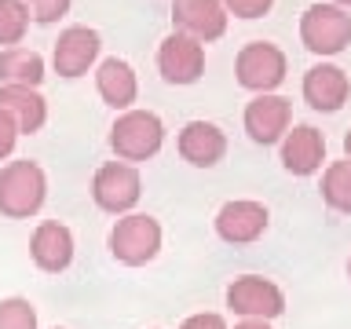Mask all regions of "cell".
Returning <instances> with one entry per match:
<instances>
[{
    "instance_id": "28",
    "label": "cell",
    "mask_w": 351,
    "mask_h": 329,
    "mask_svg": "<svg viewBox=\"0 0 351 329\" xmlns=\"http://www.w3.org/2000/svg\"><path fill=\"white\" fill-rule=\"evenodd\" d=\"M344 154H348V161H351V128H348V136H344Z\"/></svg>"
},
{
    "instance_id": "23",
    "label": "cell",
    "mask_w": 351,
    "mask_h": 329,
    "mask_svg": "<svg viewBox=\"0 0 351 329\" xmlns=\"http://www.w3.org/2000/svg\"><path fill=\"white\" fill-rule=\"evenodd\" d=\"M22 4L29 8L33 22H40V26H55L62 15H70L73 0H22Z\"/></svg>"
},
{
    "instance_id": "26",
    "label": "cell",
    "mask_w": 351,
    "mask_h": 329,
    "mask_svg": "<svg viewBox=\"0 0 351 329\" xmlns=\"http://www.w3.org/2000/svg\"><path fill=\"white\" fill-rule=\"evenodd\" d=\"M180 329H227V322H223V315H216V311H202V315L183 318Z\"/></svg>"
},
{
    "instance_id": "20",
    "label": "cell",
    "mask_w": 351,
    "mask_h": 329,
    "mask_svg": "<svg viewBox=\"0 0 351 329\" xmlns=\"http://www.w3.org/2000/svg\"><path fill=\"white\" fill-rule=\"evenodd\" d=\"M322 202L333 212H351V161H333L322 175Z\"/></svg>"
},
{
    "instance_id": "11",
    "label": "cell",
    "mask_w": 351,
    "mask_h": 329,
    "mask_svg": "<svg viewBox=\"0 0 351 329\" xmlns=\"http://www.w3.org/2000/svg\"><path fill=\"white\" fill-rule=\"evenodd\" d=\"M227 11L219 0H172V26L176 33L197 44H213L227 33Z\"/></svg>"
},
{
    "instance_id": "13",
    "label": "cell",
    "mask_w": 351,
    "mask_h": 329,
    "mask_svg": "<svg viewBox=\"0 0 351 329\" xmlns=\"http://www.w3.org/2000/svg\"><path fill=\"white\" fill-rule=\"evenodd\" d=\"M73 230L55 219H44L29 234V260L44 274H62L73 263Z\"/></svg>"
},
{
    "instance_id": "24",
    "label": "cell",
    "mask_w": 351,
    "mask_h": 329,
    "mask_svg": "<svg viewBox=\"0 0 351 329\" xmlns=\"http://www.w3.org/2000/svg\"><path fill=\"white\" fill-rule=\"evenodd\" d=\"M227 15H238V19H263L267 11L274 8V0H219Z\"/></svg>"
},
{
    "instance_id": "16",
    "label": "cell",
    "mask_w": 351,
    "mask_h": 329,
    "mask_svg": "<svg viewBox=\"0 0 351 329\" xmlns=\"http://www.w3.org/2000/svg\"><path fill=\"white\" fill-rule=\"evenodd\" d=\"M326 161V136L315 125H296L282 136V164L289 175H315Z\"/></svg>"
},
{
    "instance_id": "4",
    "label": "cell",
    "mask_w": 351,
    "mask_h": 329,
    "mask_svg": "<svg viewBox=\"0 0 351 329\" xmlns=\"http://www.w3.org/2000/svg\"><path fill=\"white\" fill-rule=\"evenodd\" d=\"M143 197V175L136 164H125V161H106L99 164L95 175H92V202L110 216H125V212H136Z\"/></svg>"
},
{
    "instance_id": "3",
    "label": "cell",
    "mask_w": 351,
    "mask_h": 329,
    "mask_svg": "<svg viewBox=\"0 0 351 329\" xmlns=\"http://www.w3.org/2000/svg\"><path fill=\"white\" fill-rule=\"evenodd\" d=\"M110 252L125 267H147L161 252V223L147 212H125L110 227Z\"/></svg>"
},
{
    "instance_id": "22",
    "label": "cell",
    "mask_w": 351,
    "mask_h": 329,
    "mask_svg": "<svg viewBox=\"0 0 351 329\" xmlns=\"http://www.w3.org/2000/svg\"><path fill=\"white\" fill-rule=\"evenodd\" d=\"M0 329H37V311L26 296H4L0 300Z\"/></svg>"
},
{
    "instance_id": "9",
    "label": "cell",
    "mask_w": 351,
    "mask_h": 329,
    "mask_svg": "<svg viewBox=\"0 0 351 329\" xmlns=\"http://www.w3.org/2000/svg\"><path fill=\"white\" fill-rule=\"evenodd\" d=\"M154 66H158L161 81L169 84H197L205 77V44L183 37V33H169L154 51Z\"/></svg>"
},
{
    "instance_id": "6",
    "label": "cell",
    "mask_w": 351,
    "mask_h": 329,
    "mask_svg": "<svg viewBox=\"0 0 351 329\" xmlns=\"http://www.w3.org/2000/svg\"><path fill=\"white\" fill-rule=\"evenodd\" d=\"M300 40L315 55H340L351 44V15L337 4H311L300 15Z\"/></svg>"
},
{
    "instance_id": "14",
    "label": "cell",
    "mask_w": 351,
    "mask_h": 329,
    "mask_svg": "<svg viewBox=\"0 0 351 329\" xmlns=\"http://www.w3.org/2000/svg\"><path fill=\"white\" fill-rule=\"evenodd\" d=\"M176 150L186 164L194 169H213L216 161H223L227 154V136L223 128L213 125V121H186L176 136Z\"/></svg>"
},
{
    "instance_id": "19",
    "label": "cell",
    "mask_w": 351,
    "mask_h": 329,
    "mask_svg": "<svg viewBox=\"0 0 351 329\" xmlns=\"http://www.w3.org/2000/svg\"><path fill=\"white\" fill-rule=\"evenodd\" d=\"M0 84L40 88L44 84V59L29 48H0Z\"/></svg>"
},
{
    "instance_id": "17",
    "label": "cell",
    "mask_w": 351,
    "mask_h": 329,
    "mask_svg": "<svg viewBox=\"0 0 351 329\" xmlns=\"http://www.w3.org/2000/svg\"><path fill=\"white\" fill-rule=\"evenodd\" d=\"M95 92L106 106L132 110V103H136V95H139V77L125 59L106 55L103 62H95Z\"/></svg>"
},
{
    "instance_id": "18",
    "label": "cell",
    "mask_w": 351,
    "mask_h": 329,
    "mask_svg": "<svg viewBox=\"0 0 351 329\" xmlns=\"http://www.w3.org/2000/svg\"><path fill=\"white\" fill-rule=\"evenodd\" d=\"M0 110L19 125V136H33L48 121V103L37 88H19V84H0Z\"/></svg>"
},
{
    "instance_id": "7",
    "label": "cell",
    "mask_w": 351,
    "mask_h": 329,
    "mask_svg": "<svg viewBox=\"0 0 351 329\" xmlns=\"http://www.w3.org/2000/svg\"><path fill=\"white\" fill-rule=\"evenodd\" d=\"M99 51H103V37L92 29V26H66L59 37H55V48H51V70L66 77V81H77L84 77L88 70H95L99 62Z\"/></svg>"
},
{
    "instance_id": "2",
    "label": "cell",
    "mask_w": 351,
    "mask_h": 329,
    "mask_svg": "<svg viewBox=\"0 0 351 329\" xmlns=\"http://www.w3.org/2000/svg\"><path fill=\"white\" fill-rule=\"evenodd\" d=\"M165 147V125L150 110H125L114 125H110V150L117 154L125 164L150 161L154 154Z\"/></svg>"
},
{
    "instance_id": "30",
    "label": "cell",
    "mask_w": 351,
    "mask_h": 329,
    "mask_svg": "<svg viewBox=\"0 0 351 329\" xmlns=\"http://www.w3.org/2000/svg\"><path fill=\"white\" fill-rule=\"evenodd\" d=\"M348 278H351V260H348Z\"/></svg>"
},
{
    "instance_id": "29",
    "label": "cell",
    "mask_w": 351,
    "mask_h": 329,
    "mask_svg": "<svg viewBox=\"0 0 351 329\" xmlns=\"http://www.w3.org/2000/svg\"><path fill=\"white\" fill-rule=\"evenodd\" d=\"M333 4H337V8H344V11H348V8H351V0H333Z\"/></svg>"
},
{
    "instance_id": "12",
    "label": "cell",
    "mask_w": 351,
    "mask_h": 329,
    "mask_svg": "<svg viewBox=\"0 0 351 329\" xmlns=\"http://www.w3.org/2000/svg\"><path fill=\"white\" fill-rule=\"evenodd\" d=\"M293 121V103L285 95H256L241 114V125H245V136L260 147H274L285 132H289Z\"/></svg>"
},
{
    "instance_id": "10",
    "label": "cell",
    "mask_w": 351,
    "mask_h": 329,
    "mask_svg": "<svg viewBox=\"0 0 351 329\" xmlns=\"http://www.w3.org/2000/svg\"><path fill=\"white\" fill-rule=\"evenodd\" d=\"M271 223L267 205L249 202V197H234V202L219 205V212L213 219L216 234L227 241V245H249V241L263 238V230Z\"/></svg>"
},
{
    "instance_id": "15",
    "label": "cell",
    "mask_w": 351,
    "mask_h": 329,
    "mask_svg": "<svg viewBox=\"0 0 351 329\" xmlns=\"http://www.w3.org/2000/svg\"><path fill=\"white\" fill-rule=\"evenodd\" d=\"M300 88H304L307 106L318 110V114H337V110L348 103V95H351L348 73L340 70V66H333V62L311 66V70L304 73V84Z\"/></svg>"
},
{
    "instance_id": "5",
    "label": "cell",
    "mask_w": 351,
    "mask_h": 329,
    "mask_svg": "<svg viewBox=\"0 0 351 329\" xmlns=\"http://www.w3.org/2000/svg\"><path fill=\"white\" fill-rule=\"evenodd\" d=\"M285 70H289V59H285V51L271 40L245 44L234 59L238 84L249 88V92H256V95H271L274 88L285 81Z\"/></svg>"
},
{
    "instance_id": "1",
    "label": "cell",
    "mask_w": 351,
    "mask_h": 329,
    "mask_svg": "<svg viewBox=\"0 0 351 329\" xmlns=\"http://www.w3.org/2000/svg\"><path fill=\"white\" fill-rule=\"evenodd\" d=\"M48 202V175L37 161H8L0 169V216L33 219Z\"/></svg>"
},
{
    "instance_id": "25",
    "label": "cell",
    "mask_w": 351,
    "mask_h": 329,
    "mask_svg": "<svg viewBox=\"0 0 351 329\" xmlns=\"http://www.w3.org/2000/svg\"><path fill=\"white\" fill-rule=\"evenodd\" d=\"M19 125L11 121L4 110H0V161H8L11 154H15V147H19Z\"/></svg>"
},
{
    "instance_id": "21",
    "label": "cell",
    "mask_w": 351,
    "mask_h": 329,
    "mask_svg": "<svg viewBox=\"0 0 351 329\" xmlns=\"http://www.w3.org/2000/svg\"><path fill=\"white\" fill-rule=\"evenodd\" d=\"M29 8L22 0H0V48H19L29 33Z\"/></svg>"
},
{
    "instance_id": "31",
    "label": "cell",
    "mask_w": 351,
    "mask_h": 329,
    "mask_svg": "<svg viewBox=\"0 0 351 329\" xmlns=\"http://www.w3.org/2000/svg\"><path fill=\"white\" fill-rule=\"evenodd\" d=\"M55 329H62V326H55Z\"/></svg>"
},
{
    "instance_id": "8",
    "label": "cell",
    "mask_w": 351,
    "mask_h": 329,
    "mask_svg": "<svg viewBox=\"0 0 351 329\" xmlns=\"http://www.w3.org/2000/svg\"><path fill=\"white\" fill-rule=\"evenodd\" d=\"M227 307L238 318H260V322H271L285 311V293L274 285L271 278H260V274H241L227 285Z\"/></svg>"
},
{
    "instance_id": "27",
    "label": "cell",
    "mask_w": 351,
    "mask_h": 329,
    "mask_svg": "<svg viewBox=\"0 0 351 329\" xmlns=\"http://www.w3.org/2000/svg\"><path fill=\"white\" fill-rule=\"evenodd\" d=\"M234 329H271V322H260V318H241Z\"/></svg>"
}]
</instances>
